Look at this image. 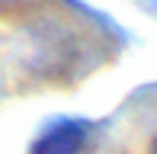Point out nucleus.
<instances>
[{"label":"nucleus","mask_w":157,"mask_h":154,"mask_svg":"<svg viewBox=\"0 0 157 154\" xmlns=\"http://www.w3.org/2000/svg\"><path fill=\"white\" fill-rule=\"evenodd\" d=\"M83 144H87V125L74 122V119H64V122L48 125L35 138L29 154H80Z\"/></svg>","instance_id":"1"},{"label":"nucleus","mask_w":157,"mask_h":154,"mask_svg":"<svg viewBox=\"0 0 157 154\" xmlns=\"http://www.w3.org/2000/svg\"><path fill=\"white\" fill-rule=\"evenodd\" d=\"M151 154H157V138H154V144H151Z\"/></svg>","instance_id":"2"}]
</instances>
